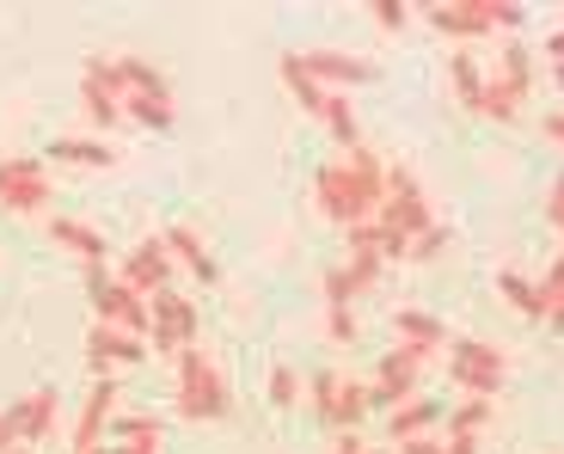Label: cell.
<instances>
[{
  "instance_id": "7c38bea8",
  "label": "cell",
  "mask_w": 564,
  "mask_h": 454,
  "mask_svg": "<svg viewBox=\"0 0 564 454\" xmlns=\"http://www.w3.org/2000/svg\"><path fill=\"white\" fill-rule=\"evenodd\" d=\"M307 393H313V412H319L332 430H356L368 418V387L362 381H344L338 369H319L307 381Z\"/></svg>"
},
{
  "instance_id": "e575fe53",
  "label": "cell",
  "mask_w": 564,
  "mask_h": 454,
  "mask_svg": "<svg viewBox=\"0 0 564 454\" xmlns=\"http://www.w3.org/2000/svg\"><path fill=\"white\" fill-rule=\"evenodd\" d=\"M546 221L564 234V166H558V179H552V191H546Z\"/></svg>"
},
{
  "instance_id": "e0dca14e",
  "label": "cell",
  "mask_w": 564,
  "mask_h": 454,
  "mask_svg": "<svg viewBox=\"0 0 564 454\" xmlns=\"http://www.w3.org/2000/svg\"><path fill=\"white\" fill-rule=\"evenodd\" d=\"M111 412H117V381H111V375H99V381H93V393H86V406H80V418H74V454L99 448Z\"/></svg>"
},
{
  "instance_id": "4316f807",
  "label": "cell",
  "mask_w": 564,
  "mask_h": 454,
  "mask_svg": "<svg viewBox=\"0 0 564 454\" xmlns=\"http://www.w3.org/2000/svg\"><path fill=\"white\" fill-rule=\"evenodd\" d=\"M442 424H448V436H466V442H479V430L491 424V399H466V406H454V412L442 418Z\"/></svg>"
},
{
  "instance_id": "d6a6232c",
  "label": "cell",
  "mask_w": 564,
  "mask_h": 454,
  "mask_svg": "<svg viewBox=\"0 0 564 454\" xmlns=\"http://www.w3.org/2000/svg\"><path fill=\"white\" fill-rule=\"evenodd\" d=\"M405 19H411L405 0H375V25H381V31H399Z\"/></svg>"
},
{
  "instance_id": "ba28073f",
  "label": "cell",
  "mask_w": 564,
  "mask_h": 454,
  "mask_svg": "<svg viewBox=\"0 0 564 454\" xmlns=\"http://www.w3.org/2000/svg\"><path fill=\"white\" fill-rule=\"evenodd\" d=\"M148 344H154V356H172V363H178V356L197 344V301H184L178 289H160V295L148 301Z\"/></svg>"
},
{
  "instance_id": "4dcf8cb0",
  "label": "cell",
  "mask_w": 564,
  "mask_h": 454,
  "mask_svg": "<svg viewBox=\"0 0 564 454\" xmlns=\"http://www.w3.org/2000/svg\"><path fill=\"white\" fill-rule=\"evenodd\" d=\"M534 289H540V307H546V313L558 307V301H564V258H552V264H546V277H540Z\"/></svg>"
},
{
  "instance_id": "5b68a950",
  "label": "cell",
  "mask_w": 564,
  "mask_h": 454,
  "mask_svg": "<svg viewBox=\"0 0 564 454\" xmlns=\"http://www.w3.org/2000/svg\"><path fill=\"white\" fill-rule=\"evenodd\" d=\"M442 350H423V344H393L381 356V369L368 381V412H399L405 399H417V375L436 363Z\"/></svg>"
},
{
  "instance_id": "f6af8a7d",
  "label": "cell",
  "mask_w": 564,
  "mask_h": 454,
  "mask_svg": "<svg viewBox=\"0 0 564 454\" xmlns=\"http://www.w3.org/2000/svg\"><path fill=\"white\" fill-rule=\"evenodd\" d=\"M442 454H448V442H442Z\"/></svg>"
},
{
  "instance_id": "ac0fdd59",
  "label": "cell",
  "mask_w": 564,
  "mask_h": 454,
  "mask_svg": "<svg viewBox=\"0 0 564 454\" xmlns=\"http://www.w3.org/2000/svg\"><path fill=\"white\" fill-rule=\"evenodd\" d=\"M50 240L68 246L86 270H105V252H111V246H105V234H99V227H86L80 215H50Z\"/></svg>"
},
{
  "instance_id": "484cf974",
  "label": "cell",
  "mask_w": 564,
  "mask_h": 454,
  "mask_svg": "<svg viewBox=\"0 0 564 454\" xmlns=\"http://www.w3.org/2000/svg\"><path fill=\"white\" fill-rule=\"evenodd\" d=\"M448 74H454V93H460V105L473 117H479V99H485V74L473 56H448Z\"/></svg>"
},
{
  "instance_id": "7a4b0ae2",
  "label": "cell",
  "mask_w": 564,
  "mask_h": 454,
  "mask_svg": "<svg viewBox=\"0 0 564 454\" xmlns=\"http://www.w3.org/2000/svg\"><path fill=\"white\" fill-rule=\"evenodd\" d=\"M111 68H117V99H123V117H135V123H148V129H172L178 99H172L166 74H160L148 56H111Z\"/></svg>"
},
{
  "instance_id": "8992f818",
  "label": "cell",
  "mask_w": 564,
  "mask_h": 454,
  "mask_svg": "<svg viewBox=\"0 0 564 454\" xmlns=\"http://www.w3.org/2000/svg\"><path fill=\"white\" fill-rule=\"evenodd\" d=\"M509 375V356L485 338H448V381L460 387L466 399H497Z\"/></svg>"
},
{
  "instance_id": "d4e9b609",
  "label": "cell",
  "mask_w": 564,
  "mask_h": 454,
  "mask_svg": "<svg viewBox=\"0 0 564 454\" xmlns=\"http://www.w3.org/2000/svg\"><path fill=\"white\" fill-rule=\"evenodd\" d=\"M117 442H135V448H160V436H166V424H160L154 412H129V418H111Z\"/></svg>"
},
{
  "instance_id": "277c9868",
  "label": "cell",
  "mask_w": 564,
  "mask_h": 454,
  "mask_svg": "<svg viewBox=\"0 0 564 454\" xmlns=\"http://www.w3.org/2000/svg\"><path fill=\"white\" fill-rule=\"evenodd\" d=\"M423 19L442 37H485V31H516L528 13L522 0H436V7H423Z\"/></svg>"
},
{
  "instance_id": "83f0119b",
  "label": "cell",
  "mask_w": 564,
  "mask_h": 454,
  "mask_svg": "<svg viewBox=\"0 0 564 454\" xmlns=\"http://www.w3.org/2000/svg\"><path fill=\"white\" fill-rule=\"evenodd\" d=\"M264 393H270V406H276V412H295V406H301V375L289 369V363H276V369H270V381H264Z\"/></svg>"
},
{
  "instance_id": "b9f144b4",
  "label": "cell",
  "mask_w": 564,
  "mask_h": 454,
  "mask_svg": "<svg viewBox=\"0 0 564 454\" xmlns=\"http://www.w3.org/2000/svg\"><path fill=\"white\" fill-rule=\"evenodd\" d=\"M552 74H558V86H564V62H558V68H552Z\"/></svg>"
},
{
  "instance_id": "8d00e7d4",
  "label": "cell",
  "mask_w": 564,
  "mask_h": 454,
  "mask_svg": "<svg viewBox=\"0 0 564 454\" xmlns=\"http://www.w3.org/2000/svg\"><path fill=\"white\" fill-rule=\"evenodd\" d=\"M540 129H546V142H558V148H564V111H552Z\"/></svg>"
},
{
  "instance_id": "603a6c76",
  "label": "cell",
  "mask_w": 564,
  "mask_h": 454,
  "mask_svg": "<svg viewBox=\"0 0 564 454\" xmlns=\"http://www.w3.org/2000/svg\"><path fill=\"white\" fill-rule=\"evenodd\" d=\"M393 344H423V350H442V344H448V332H442L436 313L399 307V313H393Z\"/></svg>"
},
{
  "instance_id": "f1b7e54d",
  "label": "cell",
  "mask_w": 564,
  "mask_h": 454,
  "mask_svg": "<svg viewBox=\"0 0 564 454\" xmlns=\"http://www.w3.org/2000/svg\"><path fill=\"white\" fill-rule=\"evenodd\" d=\"M381 258H375V252H350V258H344V277H350V289H356V295H368V289H375V283H381Z\"/></svg>"
},
{
  "instance_id": "9a60e30c",
  "label": "cell",
  "mask_w": 564,
  "mask_h": 454,
  "mask_svg": "<svg viewBox=\"0 0 564 454\" xmlns=\"http://www.w3.org/2000/svg\"><path fill=\"white\" fill-rule=\"evenodd\" d=\"M117 283H129L135 295H160V289H172V252L166 240H135V252L123 258V277Z\"/></svg>"
},
{
  "instance_id": "9c48e42d",
  "label": "cell",
  "mask_w": 564,
  "mask_h": 454,
  "mask_svg": "<svg viewBox=\"0 0 564 454\" xmlns=\"http://www.w3.org/2000/svg\"><path fill=\"white\" fill-rule=\"evenodd\" d=\"M375 221H387L393 234H405V240H417V234L436 227L430 197H423V185L411 179V166H387V191H381V215H375Z\"/></svg>"
},
{
  "instance_id": "74e56055",
  "label": "cell",
  "mask_w": 564,
  "mask_h": 454,
  "mask_svg": "<svg viewBox=\"0 0 564 454\" xmlns=\"http://www.w3.org/2000/svg\"><path fill=\"white\" fill-rule=\"evenodd\" d=\"M546 56H552V68L564 62V31H552V37H546Z\"/></svg>"
},
{
  "instance_id": "1f68e13d",
  "label": "cell",
  "mask_w": 564,
  "mask_h": 454,
  "mask_svg": "<svg viewBox=\"0 0 564 454\" xmlns=\"http://www.w3.org/2000/svg\"><path fill=\"white\" fill-rule=\"evenodd\" d=\"M325 332L338 344H350L356 338V307H325Z\"/></svg>"
},
{
  "instance_id": "3957f363",
  "label": "cell",
  "mask_w": 564,
  "mask_h": 454,
  "mask_svg": "<svg viewBox=\"0 0 564 454\" xmlns=\"http://www.w3.org/2000/svg\"><path fill=\"white\" fill-rule=\"evenodd\" d=\"M234 412V387H227L221 363H215L203 344H191V350L178 356V418H191V424H215V418Z\"/></svg>"
},
{
  "instance_id": "ab89813d",
  "label": "cell",
  "mask_w": 564,
  "mask_h": 454,
  "mask_svg": "<svg viewBox=\"0 0 564 454\" xmlns=\"http://www.w3.org/2000/svg\"><path fill=\"white\" fill-rule=\"evenodd\" d=\"M111 454H160V448H135V442H123V448H111Z\"/></svg>"
},
{
  "instance_id": "52a82bcc",
  "label": "cell",
  "mask_w": 564,
  "mask_h": 454,
  "mask_svg": "<svg viewBox=\"0 0 564 454\" xmlns=\"http://www.w3.org/2000/svg\"><path fill=\"white\" fill-rule=\"evenodd\" d=\"M528 86H534V50L528 43H509L497 74L485 80V99H479V117H497V123H516L528 105Z\"/></svg>"
},
{
  "instance_id": "44dd1931",
  "label": "cell",
  "mask_w": 564,
  "mask_h": 454,
  "mask_svg": "<svg viewBox=\"0 0 564 454\" xmlns=\"http://www.w3.org/2000/svg\"><path fill=\"white\" fill-rule=\"evenodd\" d=\"M442 418H448L442 399H405L399 412H387V436H393V448H399V442H411V436H430Z\"/></svg>"
},
{
  "instance_id": "7402d4cb",
  "label": "cell",
  "mask_w": 564,
  "mask_h": 454,
  "mask_svg": "<svg viewBox=\"0 0 564 454\" xmlns=\"http://www.w3.org/2000/svg\"><path fill=\"white\" fill-rule=\"evenodd\" d=\"M50 160H62V166H111L117 160V148L111 142H99V136H56L50 142Z\"/></svg>"
},
{
  "instance_id": "f546056e",
  "label": "cell",
  "mask_w": 564,
  "mask_h": 454,
  "mask_svg": "<svg viewBox=\"0 0 564 454\" xmlns=\"http://www.w3.org/2000/svg\"><path fill=\"white\" fill-rule=\"evenodd\" d=\"M325 307H356V289H350V277H344V264L325 270Z\"/></svg>"
},
{
  "instance_id": "cb8c5ba5",
  "label": "cell",
  "mask_w": 564,
  "mask_h": 454,
  "mask_svg": "<svg viewBox=\"0 0 564 454\" xmlns=\"http://www.w3.org/2000/svg\"><path fill=\"white\" fill-rule=\"evenodd\" d=\"M497 295H503L509 307L522 313V320H546V307H540V289L528 283L522 270H503V277H497Z\"/></svg>"
},
{
  "instance_id": "d6986e66",
  "label": "cell",
  "mask_w": 564,
  "mask_h": 454,
  "mask_svg": "<svg viewBox=\"0 0 564 454\" xmlns=\"http://www.w3.org/2000/svg\"><path fill=\"white\" fill-rule=\"evenodd\" d=\"M160 240H166L172 264H184V270H191V277H197V283H215V277H221V264H215V258H209V246H203V234H197V227L172 221L166 234H160Z\"/></svg>"
},
{
  "instance_id": "5bb4252c",
  "label": "cell",
  "mask_w": 564,
  "mask_h": 454,
  "mask_svg": "<svg viewBox=\"0 0 564 454\" xmlns=\"http://www.w3.org/2000/svg\"><path fill=\"white\" fill-rule=\"evenodd\" d=\"M80 111L93 117L99 129L123 123V99H117V68H111V56H86V68H80Z\"/></svg>"
},
{
  "instance_id": "836d02e7",
  "label": "cell",
  "mask_w": 564,
  "mask_h": 454,
  "mask_svg": "<svg viewBox=\"0 0 564 454\" xmlns=\"http://www.w3.org/2000/svg\"><path fill=\"white\" fill-rule=\"evenodd\" d=\"M442 246H448V227H430V234L411 240V258H442Z\"/></svg>"
},
{
  "instance_id": "8fae6325",
  "label": "cell",
  "mask_w": 564,
  "mask_h": 454,
  "mask_svg": "<svg viewBox=\"0 0 564 454\" xmlns=\"http://www.w3.org/2000/svg\"><path fill=\"white\" fill-rule=\"evenodd\" d=\"M86 289H93V326H117L148 338V295H135L129 283L105 277V270H86Z\"/></svg>"
},
{
  "instance_id": "6da1fadb",
  "label": "cell",
  "mask_w": 564,
  "mask_h": 454,
  "mask_svg": "<svg viewBox=\"0 0 564 454\" xmlns=\"http://www.w3.org/2000/svg\"><path fill=\"white\" fill-rule=\"evenodd\" d=\"M381 191H387V166L375 148H344L338 160H325L313 172V197H319V215L338 227H362L381 215Z\"/></svg>"
},
{
  "instance_id": "2e32d148",
  "label": "cell",
  "mask_w": 564,
  "mask_h": 454,
  "mask_svg": "<svg viewBox=\"0 0 564 454\" xmlns=\"http://www.w3.org/2000/svg\"><path fill=\"white\" fill-rule=\"evenodd\" d=\"M141 356H148V338H135V332H117V326L86 332V369L93 375H111L123 363H141Z\"/></svg>"
},
{
  "instance_id": "f35d334b",
  "label": "cell",
  "mask_w": 564,
  "mask_h": 454,
  "mask_svg": "<svg viewBox=\"0 0 564 454\" xmlns=\"http://www.w3.org/2000/svg\"><path fill=\"white\" fill-rule=\"evenodd\" d=\"M546 326H552V332H564V301H558V307L546 313Z\"/></svg>"
},
{
  "instance_id": "30bf717a",
  "label": "cell",
  "mask_w": 564,
  "mask_h": 454,
  "mask_svg": "<svg viewBox=\"0 0 564 454\" xmlns=\"http://www.w3.org/2000/svg\"><path fill=\"white\" fill-rule=\"evenodd\" d=\"M0 209H13V215L50 209V160L43 154H7L0 160Z\"/></svg>"
},
{
  "instance_id": "4fadbf2b",
  "label": "cell",
  "mask_w": 564,
  "mask_h": 454,
  "mask_svg": "<svg viewBox=\"0 0 564 454\" xmlns=\"http://www.w3.org/2000/svg\"><path fill=\"white\" fill-rule=\"evenodd\" d=\"M289 56L301 62V74L319 86H332V93H344V86H375L381 80V68L368 56H350V50H289Z\"/></svg>"
},
{
  "instance_id": "d590c367",
  "label": "cell",
  "mask_w": 564,
  "mask_h": 454,
  "mask_svg": "<svg viewBox=\"0 0 564 454\" xmlns=\"http://www.w3.org/2000/svg\"><path fill=\"white\" fill-rule=\"evenodd\" d=\"M399 454H442V436L430 430V436H411V442H399Z\"/></svg>"
},
{
  "instance_id": "60d3db41",
  "label": "cell",
  "mask_w": 564,
  "mask_h": 454,
  "mask_svg": "<svg viewBox=\"0 0 564 454\" xmlns=\"http://www.w3.org/2000/svg\"><path fill=\"white\" fill-rule=\"evenodd\" d=\"M362 454H393V448H362Z\"/></svg>"
},
{
  "instance_id": "ffe728a7",
  "label": "cell",
  "mask_w": 564,
  "mask_h": 454,
  "mask_svg": "<svg viewBox=\"0 0 564 454\" xmlns=\"http://www.w3.org/2000/svg\"><path fill=\"white\" fill-rule=\"evenodd\" d=\"M56 418H62V399H56V387H31V393L13 406L19 442H43L50 430H56Z\"/></svg>"
},
{
  "instance_id": "ee69618b",
  "label": "cell",
  "mask_w": 564,
  "mask_h": 454,
  "mask_svg": "<svg viewBox=\"0 0 564 454\" xmlns=\"http://www.w3.org/2000/svg\"><path fill=\"white\" fill-rule=\"evenodd\" d=\"M86 454H111V448H86Z\"/></svg>"
},
{
  "instance_id": "7bdbcfd3",
  "label": "cell",
  "mask_w": 564,
  "mask_h": 454,
  "mask_svg": "<svg viewBox=\"0 0 564 454\" xmlns=\"http://www.w3.org/2000/svg\"><path fill=\"white\" fill-rule=\"evenodd\" d=\"M13 454H43V448H13Z\"/></svg>"
}]
</instances>
